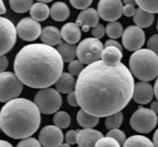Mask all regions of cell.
I'll list each match as a JSON object with an SVG mask.
<instances>
[{"mask_svg":"<svg viewBox=\"0 0 158 147\" xmlns=\"http://www.w3.org/2000/svg\"><path fill=\"white\" fill-rule=\"evenodd\" d=\"M103 136L101 131L93 129H83L78 130V147H95L96 143Z\"/></svg>","mask_w":158,"mask_h":147,"instance_id":"15","label":"cell"},{"mask_svg":"<svg viewBox=\"0 0 158 147\" xmlns=\"http://www.w3.org/2000/svg\"><path fill=\"white\" fill-rule=\"evenodd\" d=\"M135 85L133 75L125 64L110 66L98 60L78 75L74 91L79 107L100 119L125 109L132 98Z\"/></svg>","mask_w":158,"mask_h":147,"instance_id":"1","label":"cell"},{"mask_svg":"<svg viewBox=\"0 0 158 147\" xmlns=\"http://www.w3.org/2000/svg\"><path fill=\"white\" fill-rule=\"evenodd\" d=\"M104 45L95 38H86L77 46V58L83 64H91L101 59Z\"/></svg>","mask_w":158,"mask_h":147,"instance_id":"7","label":"cell"},{"mask_svg":"<svg viewBox=\"0 0 158 147\" xmlns=\"http://www.w3.org/2000/svg\"><path fill=\"white\" fill-rule=\"evenodd\" d=\"M41 41L44 45L48 46H56L61 43V35L60 31L54 26H47L42 30L41 34Z\"/></svg>","mask_w":158,"mask_h":147,"instance_id":"18","label":"cell"},{"mask_svg":"<svg viewBox=\"0 0 158 147\" xmlns=\"http://www.w3.org/2000/svg\"><path fill=\"white\" fill-rule=\"evenodd\" d=\"M0 147H13V145L10 142L6 140H1L0 139Z\"/></svg>","mask_w":158,"mask_h":147,"instance_id":"47","label":"cell"},{"mask_svg":"<svg viewBox=\"0 0 158 147\" xmlns=\"http://www.w3.org/2000/svg\"><path fill=\"white\" fill-rule=\"evenodd\" d=\"M105 33H106V28L102 24H98L97 26L91 29V35L93 36V38L98 39V40L102 39L104 35H105Z\"/></svg>","mask_w":158,"mask_h":147,"instance_id":"37","label":"cell"},{"mask_svg":"<svg viewBox=\"0 0 158 147\" xmlns=\"http://www.w3.org/2000/svg\"><path fill=\"white\" fill-rule=\"evenodd\" d=\"M99 19H100V16H99L98 11L96 9L87 8V9H84V10H82L80 13H79L75 24L80 28H82L84 26H87L89 28H93L99 24Z\"/></svg>","mask_w":158,"mask_h":147,"instance_id":"16","label":"cell"},{"mask_svg":"<svg viewBox=\"0 0 158 147\" xmlns=\"http://www.w3.org/2000/svg\"><path fill=\"white\" fill-rule=\"evenodd\" d=\"M23 83L13 72L0 73V103H7L20 96L23 90Z\"/></svg>","mask_w":158,"mask_h":147,"instance_id":"6","label":"cell"},{"mask_svg":"<svg viewBox=\"0 0 158 147\" xmlns=\"http://www.w3.org/2000/svg\"><path fill=\"white\" fill-rule=\"evenodd\" d=\"M52 121L56 126L59 127L60 129H66L69 125H70V116H69L66 112H56L53 116Z\"/></svg>","mask_w":158,"mask_h":147,"instance_id":"30","label":"cell"},{"mask_svg":"<svg viewBox=\"0 0 158 147\" xmlns=\"http://www.w3.org/2000/svg\"><path fill=\"white\" fill-rule=\"evenodd\" d=\"M56 50L59 52V55H61L64 62H71L77 56V47L75 45H72V43L61 42L57 46Z\"/></svg>","mask_w":158,"mask_h":147,"instance_id":"24","label":"cell"},{"mask_svg":"<svg viewBox=\"0 0 158 147\" xmlns=\"http://www.w3.org/2000/svg\"><path fill=\"white\" fill-rule=\"evenodd\" d=\"M61 39L68 43L75 45L81 39V28L75 23H66L60 30Z\"/></svg>","mask_w":158,"mask_h":147,"instance_id":"17","label":"cell"},{"mask_svg":"<svg viewBox=\"0 0 158 147\" xmlns=\"http://www.w3.org/2000/svg\"><path fill=\"white\" fill-rule=\"evenodd\" d=\"M123 58V51L115 47H104V51L102 52L101 59L107 65L114 66L121 63Z\"/></svg>","mask_w":158,"mask_h":147,"instance_id":"20","label":"cell"},{"mask_svg":"<svg viewBox=\"0 0 158 147\" xmlns=\"http://www.w3.org/2000/svg\"><path fill=\"white\" fill-rule=\"evenodd\" d=\"M67 103L72 107H79L75 91H72L67 95Z\"/></svg>","mask_w":158,"mask_h":147,"instance_id":"40","label":"cell"},{"mask_svg":"<svg viewBox=\"0 0 158 147\" xmlns=\"http://www.w3.org/2000/svg\"><path fill=\"white\" fill-rule=\"evenodd\" d=\"M63 59L56 48L44 43L23 47L15 56V74L24 85L44 89L56 84L62 74Z\"/></svg>","mask_w":158,"mask_h":147,"instance_id":"2","label":"cell"},{"mask_svg":"<svg viewBox=\"0 0 158 147\" xmlns=\"http://www.w3.org/2000/svg\"><path fill=\"white\" fill-rule=\"evenodd\" d=\"M123 2L125 3V5H135V0H123Z\"/></svg>","mask_w":158,"mask_h":147,"instance_id":"49","label":"cell"},{"mask_svg":"<svg viewBox=\"0 0 158 147\" xmlns=\"http://www.w3.org/2000/svg\"><path fill=\"white\" fill-rule=\"evenodd\" d=\"M123 25L118 21L110 22L106 26V34L109 38L112 39V40L121 38L123 36Z\"/></svg>","mask_w":158,"mask_h":147,"instance_id":"28","label":"cell"},{"mask_svg":"<svg viewBox=\"0 0 158 147\" xmlns=\"http://www.w3.org/2000/svg\"><path fill=\"white\" fill-rule=\"evenodd\" d=\"M9 65V61L5 55H0V73L4 72Z\"/></svg>","mask_w":158,"mask_h":147,"instance_id":"43","label":"cell"},{"mask_svg":"<svg viewBox=\"0 0 158 147\" xmlns=\"http://www.w3.org/2000/svg\"><path fill=\"white\" fill-rule=\"evenodd\" d=\"M9 5L14 12L23 14L30 11L33 5V0H9Z\"/></svg>","mask_w":158,"mask_h":147,"instance_id":"27","label":"cell"},{"mask_svg":"<svg viewBox=\"0 0 158 147\" xmlns=\"http://www.w3.org/2000/svg\"><path fill=\"white\" fill-rule=\"evenodd\" d=\"M95 147H121V144L117 140L112 138V137L106 136L102 137L96 143Z\"/></svg>","mask_w":158,"mask_h":147,"instance_id":"33","label":"cell"},{"mask_svg":"<svg viewBox=\"0 0 158 147\" xmlns=\"http://www.w3.org/2000/svg\"><path fill=\"white\" fill-rule=\"evenodd\" d=\"M77 137H78V130H69L65 134V141L68 144H75L77 143Z\"/></svg>","mask_w":158,"mask_h":147,"instance_id":"39","label":"cell"},{"mask_svg":"<svg viewBox=\"0 0 158 147\" xmlns=\"http://www.w3.org/2000/svg\"><path fill=\"white\" fill-rule=\"evenodd\" d=\"M38 2H43V3H48V2H52L53 0H37Z\"/></svg>","mask_w":158,"mask_h":147,"instance_id":"51","label":"cell"},{"mask_svg":"<svg viewBox=\"0 0 158 147\" xmlns=\"http://www.w3.org/2000/svg\"><path fill=\"white\" fill-rule=\"evenodd\" d=\"M17 35L20 39L26 42H34L41 37L42 27L39 22L31 17L23 18L16 27Z\"/></svg>","mask_w":158,"mask_h":147,"instance_id":"12","label":"cell"},{"mask_svg":"<svg viewBox=\"0 0 158 147\" xmlns=\"http://www.w3.org/2000/svg\"><path fill=\"white\" fill-rule=\"evenodd\" d=\"M153 144L155 147H158V129L154 132V135H153Z\"/></svg>","mask_w":158,"mask_h":147,"instance_id":"46","label":"cell"},{"mask_svg":"<svg viewBox=\"0 0 158 147\" xmlns=\"http://www.w3.org/2000/svg\"><path fill=\"white\" fill-rule=\"evenodd\" d=\"M69 2L75 9H80V10H84V9L89 8L93 2V0H69Z\"/></svg>","mask_w":158,"mask_h":147,"instance_id":"36","label":"cell"},{"mask_svg":"<svg viewBox=\"0 0 158 147\" xmlns=\"http://www.w3.org/2000/svg\"><path fill=\"white\" fill-rule=\"evenodd\" d=\"M123 120V115L122 112H118L109 116H106V120H105L106 129L109 130L118 129V127L122 125Z\"/></svg>","mask_w":158,"mask_h":147,"instance_id":"29","label":"cell"},{"mask_svg":"<svg viewBox=\"0 0 158 147\" xmlns=\"http://www.w3.org/2000/svg\"><path fill=\"white\" fill-rule=\"evenodd\" d=\"M77 122L84 129H93L99 122V117L90 115L84 110H79L76 116Z\"/></svg>","mask_w":158,"mask_h":147,"instance_id":"25","label":"cell"},{"mask_svg":"<svg viewBox=\"0 0 158 147\" xmlns=\"http://www.w3.org/2000/svg\"><path fill=\"white\" fill-rule=\"evenodd\" d=\"M130 125L139 133H149L157 125V115L150 109L139 107L131 115Z\"/></svg>","mask_w":158,"mask_h":147,"instance_id":"8","label":"cell"},{"mask_svg":"<svg viewBox=\"0 0 158 147\" xmlns=\"http://www.w3.org/2000/svg\"><path fill=\"white\" fill-rule=\"evenodd\" d=\"M145 42V34L137 26H128L123 33L122 43L126 50L136 51L140 50Z\"/></svg>","mask_w":158,"mask_h":147,"instance_id":"10","label":"cell"},{"mask_svg":"<svg viewBox=\"0 0 158 147\" xmlns=\"http://www.w3.org/2000/svg\"><path fill=\"white\" fill-rule=\"evenodd\" d=\"M5 13H6V7L4 5L3 0H0V16L3 15Z\"/></svg>","mask_w":158,"mask_h":147,"instance_id":"45","label":"cell"},{"mask_svg":"<svg viewBox=\"0 0 158 147\" xmlns=\"http://www.w3.org/2000/svg\"><path fill=\"white\" fill-rule=\"evenodd\" d=\"M147 48L158 55V35H153L147 41Z\"/></svg>","mask_w":158,"mask_h":147,"instance_id":"38","label":"cell"},{"mask_svg":"<svg viewBox=\"0 0 158 147\" xmlns=\"http://www.w3.org/2000/svg\"><path fill=\"white\" fill-rule=\"evenodd\" d=\"M34 103L38 107L39 111L44 115L56 114L61 107L62 99L56 89L53 88H44L35 95Z\"/></svg>","mask_w":158,"mask_h":147,"instance_id":"5","label":"cell"},{"mask_svg":"<svg viewBox=\"0 0 158 147\" xmlns=\"http://www.w3.org/2000/svg\"><path fill=\"white\" fill-rule=\"evenodd\" d=\"M84 64L78 59H74L71 62H69L68 64V72L70 73L72 76H77L82 72V70L84 69Z\"/></svg>","mask_w":158,"mask_h":147,"instance_id":"32","label":"cell"},{"mask_svg":"<svg viewBox=\"0 0 158 147\" xmlns=\"http://www.w3.org/2000/svg\"><path fill=\"white\" fill-rule=\"evenodd\" d=\"M39 141L43 147H59L63 141V133L56 125H47L40 131Z\"/></svg>","mask_w":158,"mask_h":147,"instance_id":"13","label":"cell"},{"mask_svg":"<svg viewBox=\"0 0 158 147\" xmlns=\"http://www.w3.org/2000/svg\"><path fill=\"white\" fill-rule=\"evenodd\" d=\"M154 96V88L148 82L140 81L135 85L132 99L135 103L140 105H146L150 103Z\"/></svg>","mask_w":158,"mask_h":147,"instance_id":"14","label":"cell"},{"mask_svg":"<svg viewBox=\"0 0 158 147\" xmlns=\"http://www.w3.org/2000/svg\"><path fill=\"white\" fill-rule=\"evenodd\" d=\"M41 125V112L34 102L16 98L2 107L0 111V129L14 139L32 136Z\"/></svg>","mask_w":158,"mask_h":147,"instance_id":"3","label":"cell"},{"mask_svg":"<svg viewBox=\"0 0 158 147\" xmlns=\"http://www.w3.org/2000/svg\"><path fill=\"white\" fill-rule=\"evenodd\" d=\"M154 95L156 97V100L158 101V77H157V79L155 81V84H154Z\"/></svg>","mask_w":158,"mask_h":147,"instance_id":"48","label":"cell"},{"mask_svg":"<svg viewBox=\"0 0 158 147\" xmlns=\"http://www.w3.org/2000/svg\"><path fill=\"white\" fill-rule=\"evenodd\" d=\"M136 5L148 13H158V0H135Z\"/></svg>","mask_w":158,"mask_h":147,"instance_id":"31","label":"cell"},{"mask_svg":"<svg viewBox=\"0 0 158 147\" xmlns=\"http://www.w3.org/2000/svg\"><path fill=\"white\" fill-rule=\"evenodd\" d=\"M16 147H42V144L34 137H27L20 140Z\"/></svg>","mask_w":158,"mask_h":147,"instance_id":"35","label":"cell"},{"mask_svg":"<svg viewBox=\"0 0 158 147\" xmlns=\"http://www.w3.org/2000/svg\"><path fill=\"white\" fill-rule=\"evenodd\" d=\"M135 5H125L123 8V14L125 15L126 17H133L135 13Z\"/></svg>","mask_w":158,"mask_h":147,"instance_id":"41","label":"cell"},{"mask_svg":"<svg viewBox=\"0 0 158 147\" xmlns=\"http://www.w3.org/2000/svg\"><path fill=\"white\" fill-rule=\"evenodd\" d=\"M30 15L37 22H43L47 20L49 16V8L46 3L43 2H37L32 5L30 9Z\"/></svg>","mask_w":158,"mask_h":147,"instance_id":"23","label":"cell"},{"mask_svg":"<svg viewBox=\"0 0 158 147\" xmlns=\"http://www.w3.org/2000/svg\"><path fill=\"white\" fill-rule=\"evenodd\" d=\"M115 47L118 48V50L123 51V47H122L121 43H118V42L115 41V40H112V39H110V40L106 41L105 45H104V47Z\"/></svg>","mask_w":158,"mask_h":147,"instance_id":"42","label":"cell"},{"mask_svg":"<svg viewBox=\"0 0 158 147\" xmlns=\"http://www.w3.org/2000/svg\"><path fill=\"white\" fill-rule=\"evenodd\" d=\"M89 30H90V28L87 26H84L81 28V31H83V32H89Z\"/></svg>","mask_w":158,"mask_h":147,"instance_id":"50","label":"cell"},{"mask_svg":"<svg viewBox=\"0 0 158 147\" xmlns=\"http://www.w3.org/2000/svg\"><path fill=\"white\" fill-rule=\"evenodd\" d=\"M133 22L135 23V26L141 29L148 28L154 22V14L148 13L140 8H137L133 15Z\"/></svg>","mask_w":158,"mask_h":147,"instance_id":"22","label":"cell"},{"mask_svg":"<svg viewBox=\"0 0 158 147\" xmlns=\"http://www.w3.org/2000/svg\"><path fill=\"white\" fill-rule=\"evenodd\" d=\"M69 14H70L69 8L64 2H56L49 8V16L56 22L65 21L69 17Z\"/></svg>","mask_w":158,"mask_h":147,"instance_id":"21","label":"cell"},{"mask_svg":"<svg viewBox=\"0 0 158 147\" xmlns=\"http://www.w3.org/2000/svg\"><path fill=\"white\" fill-rule=\"evenodd\" d=\"M123 147H155L153 141L143 135H132L126 139Z\"/></svg>","mask_w":158,"mask_h":147,"instance_id":"26","label":"cell"},{"mask_svg":"<svg viewBox=\"0 0 158 147\" xmlns=\"http://www.w3.org/2000/svg\"><path fill=\"white\" fill-rule=\"evenodd\" d=\"M150 110H152L153 112H155L156 115L158 114V101H157V100L151 103V105H150Z\"/></svg>","mask_w":158,"mask_h":147,"instance_id":"44","label":"cell"},{"mask_svg":"<svg viewBox=\"0 0 158 147\" xmlns=\"http://www.w3.org/2000/svg\"><path fill=\"white\" fill-rule=\"evenodd\" d=\"M128 65L131 74L141 81L148 82L158 77V55L148 48L133 52Z\"/></svg>","mask_w":158,"mask_h":147,"instance_id":"4","label":"cell"},{"mask_svg":"<svg viewBox=\"0 0 158 147\" xmlns=\"http://www.w3.org/2000/svg\"><path fill=\"white\" fill-rule=\"evenodd\" d=\"M106 136H108V137H112V138H114L115 140H117L121 145L125 143V141H126V134H125V132L122 131L121 129H118L110 130V131H109L108 133H107Z\"/></svg>","mask_w":158,"mask_h":147,"instance_id":"34","label":"cell"},{"mask_svg":"<svg viewBox=\"0 0 158 147\" xmlns=\"http://www.w3.org/2000/svg\"><path fill=\"white\" fill-rule=\"evenodd\" d=\"M123 2L121 0H100L97 11L100 18L107 22H115L123 15Z\"/></svg>","mask_w":158,"mask_h":147,"instance_id":"11","label":"cell"},{"mask_svg":"<svg viewBox=\"0 0 158 147\" xmlns=\"http://www.w3.org/2000/svg\"><path fill=\"white\" fill-rule=\"evenodd\" d=\"M17 30L9 19L0 16V55L9 52L17 41Z\"/></svg>","mask_w":158,"mask_h":147,"instance_id":"9","label":"cell"},{"mask_svg":"<svg viewBox=\"0 0 158 147\" xmlns=\"http://www.w3.org/2000/svg\"><path fill=\"white\" fill-rule=\"evenodd\" d=\"M156 29H157V31H158V21H157V26H156Z\"/></svg>","mask_w":158,"mask_h":147,"instance_id":"53","label":"cell"},{"mask_svg":"<svg viewBox=\"0 0 158 147\" xmlns=\"http://www.w3.org/2000/svg\"><path fill=\"white\" fill-rule=\"evenodd\" d=\"M56 89L62 94H69L70 92L75 89L76 81L74 79V76H72L70 73L62 72L60 77L56 82Z\"/></svg>","mask_w":158,"mask_h":147,"instance_id":"19","label":"cell"},{"mask_svg":"<svg viewBox=\"0 0 158 147\" xmlns=\"http://www.w3.org/2000/svg\"><path fill=\"white\" fill-rule=\"evenodd\" d=\"M59 147H71L70 144H68V143H62Z\"/></svg>","mask_w":158,"mask_h":147,"instance_id":"52","label":"cell"}]
</instances>
